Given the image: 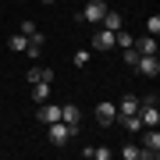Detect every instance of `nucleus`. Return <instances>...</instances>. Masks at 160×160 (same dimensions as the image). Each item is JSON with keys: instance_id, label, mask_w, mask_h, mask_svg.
Masks as SVG:
<instances>
[{"instance_id": "6", "label": "nucleus", "mask_w": 160, "mask_h": 160, "mask_svg": "<svg viewBox=\"0 0 160 160\" xmlns=\"http://www.w3.org/2000/svg\"><path fill=\"white\" fill-rule=\"evenodd\" d=\"M61 121L71 128V135L78 132V125H82V110H78V103H64L61 107Z\"/></svg>"}, {"instance_id": "14", "label": "nucleus", "mask_w": 160, "mask_h": 160, "mask_svg": "<svg viewBox=\"0 0 160 160\" xmlns=\"http://www.w3.org/2000/svg\"><path fill=\"white\" fill-rule=\"evenodd\" d=\"M135 110H139V100H135V96H125V100L118 103V118H125V114H135Z\"/></svg>"}, {"instance_id": "3", "label": "nucleus", "mask_w": 160, "mask_h": 160, "mask_svg": "<svg viewBox=\"0 0 160 160\" xmlns=\"http://www.w3.org/2000/svg\"><path fill=\"white\" fill-rule=\"evenodd\" d=\"M135 71H139V75H146V78H157V75H160V61H157V53H139Z\"/></svg>"}, {"instance_id": "4", "label": "nucleus", "mask_w": 160, "mask_h": 160, "mask_svg": "<svg viewBox=\"0 0 160 160\" xmlns=\"http://www.w3.org/2000/svg\"><path fill=\"white\" fill-rule=\"evenodd\" d=\"M160 157V135H157V128H146V135H142V160H157Z\"/></svg>"}, {"instance_id": "7", "label": "nucleus", "mask_w": 160, "mask_h": 160, "mask_svg": "<svg viewBox=\"0 0 160 160\" xmlns=\"http://www.w3.org/2000/svg\"><path fill=\"white\" fill-rule=\"evenodd\" d=\"M139 121H142V128H157L160 125V107H153V103H139Z\"/></svg>"}, {"instance_id": "13", "label": "nucleus", "mask_w": 160, "mask_h": 160, "mask_svg": "<svg viewBox=\"0 0 160 160\" xmlns=\"http://www.w3.org/2000/svg\"><path fill=\"white\" fill-rule=\"evenodd\" d=\"M82 157H96V160H110V157H114V149H107V146H86V149H82Z\"/></svg>"}, {"instance_id": "23", "label": "nucleus", "mask_w": 160, "mask_h": 160, "mask_svg": "<svg viewBox=\"0 0 160 160\" xmlns=\"http://www.w3.org/2000/svg\"><path fill=\"white\" fill-rule=\"evenodd\" d=\"M139 103H153V107H160V96H157V92H146V96L139 100Z\"/></svg>"}, {"instance_id": "16", "label": "nucleus", "mask_w": 160, "mask_h": 160, "mask_svg": "<svg viewBox=\"0 0 160 160\" xmlns=\"http://www.w3.org/2000/svg\"><path fill=\"white\" fill-rule=\"evenodd\" d=\"M121 157H125V160H142V146H135V142H128L125 149H121Z\"/></svg>"}, {"instance_id": "1", "label": "nucleus", "mask_w": 160, "mask_h": 160, "mask_svg": "<svg viewBox=\"0 0 160 160\" xmlns=\"http://www.w3.org/2000/svg\"><path fill=\"white\" fill-rule=\"evenodd\" d=\"M103 14H107V4H103V0H89V4H86V7L78 11V22L100 25V22H103Z\"/></svg>"}, {"instance_id": "10", "label": "nucleus", "mask_w": 160, "mask_h": 160, "mask_svg": "<svg viewBox=\"0 0 160 160\" xmlns=\"http://www.w3.org/2000/svg\"><path fill=\"white\" fill-rule=\"evenodd\" d=\"M103 29H110V32H118V29H125V22H121V14L118 11H110V7H107V14H103Z\"/></svg>"}, {"instance_id": "8", "label": "nucleus", "mask_w": 160, "mask_h": 160, "mask_svg": "<svg viewBox=\"0 0 160 160\" xmlns=\"http://www.w3.org/2000/svg\"><path fill=\"white\" fill-rule=\"evenodd\" d=\"M36 121H43V125H53V121H61V107L57 103H39V110H36Z\"/></svg>"}, {"instance_id": "20", "label": "nucleus", "mask_w": 160, "mask_h": 160, "mask_svg": "<svg viewBox=\"0 0 160 160\" xmlns=\"http://www.w3.org/2000/svg\"><path fill=\"white\" fill-rule=\"evenodd\" d=\"M89 57H92L89 50H78V53H75L71 61H75V68H86V64H89Z\"/></svg>"}, {"instance_id": "24", "label": "nucleus", "mask_w": 160, "mask_h": 160, "mask_svg": "<svg viewBox=\"0 0 160 160\" xmlns=\"http://www.w3.org/2000/svg\"><path fill=\"white\" fill-rule=\"evenodd\" d=\"M43 4H57V0H43Z\"/></svg>"}, {"instance_id": "19", "label": "nucleus", "mask_w": 160, "mask_h": 160, "mask_svg": "<svg viewBox=\"0 0 160 160\" xmlns=\"http://www.w3.org/2000/svg\"><path fill=\"white\" fill-rule=\"evenodd\" d=\"M146 32H149V36L160 32V14H149V18H146Z\"/></svg>"}, {"instance_id": "11", "label": "nucleus", "mask_w": 160, "mask_h": 160, "mask_svg": "<svg viewBox=\"0 0 160 160\" xmlns=\"http://www.w3.org/2000/svg\"><path fill=\"white\" fill-rule=\"evenodd\" d=\"M32 100H36V107L50 100V82H32Z\"/></svg>"}, {"instance_id": "17", "label": "nucleus", "mask_w": 160, "mask_h": 160, "mask_svg": "<svg viewBox=\"0 0 160 160\" xmlns=\"http://www.w3.org/2000/svg\"><path fill=\"white\" fill-rule=\"evenodd\" d=\"M121 121V125H125L128 132H139V128H142V121H139V114H125V118H118Z\"/></svg>"}, {"instance_id": "21", "label": "nucleus", "mask_w": 160, "mask_h": 160, "mask_svg": "<svg viewBox=\"0 0 160 160\" xmlns=\"http://www.w3.org/2000/svg\"><path fill=\"white\" fill-rule=\"evenodd\" d=\"M29 46V36H11V50H25Z\"/></svg>"}, {"instance_id": "5", "label": "nucleus", "mask_w": 160, "mask_h": 160, "mask_svg": "<svg viewBox=\"0 0 160 160\" xmlns=\"http://www.w3.org/2000/svg\"><path fill=\"white\" fill-rule=\"evenodd\" d=\"M114 121H118V103L100 100V103H96V125H103V128H107V125H114Z\"/></svg>"}, {"instance_id": "18", "label": "nucleus", "mask_w": 160, "mask_h": 160, "mask_svg": "<svg viewBox=\"0 0 160 160\" xmlns=\"http://www.w3.org/2000/svg\"><path fill=\"white\" fill-rule=\"evenodd\" d=\"M22 36H29V39H36V36H39V25H36L32 18H25V22H22Z\"/></svg>"}, {"instance_id": "22", "label": "nucleus", "mask_w": 160, "mask_h": 160, "mask_svg": "<svg viewBox=\"0 0 160 160\" xmlns=\"http://www.w3.org/2000/svg\"><path fill=\"white\" fill-rule=\"evenodd\" d=\"M135 61H139V50H135V46H128V50H125V64H128V68H135Z\"/></svg>"}, {"instance_id": "9", "label": "nucleus", "mask_w": 160, "mask_h": 160, "mask_svg": "<svg viewBox=\"0 0 160 160\" xmlns=\"http://www.w3.org/2000/svg\"><path fill=\"white\" fill-rule=\"evenodd\" d=\"M92 50H96V53L114 50V32H110V29H100L96 36H92Z\"/></svg>"}, {"instance_id": "12", "label": "nucleus", "mask_w": 160, "mask_h": 160, "mask_svg": "<svg viewBox=\"0 0 160 160\" xmlns=\"http://www.w3.org/2000/svg\"><path fill=\"white\" fill-rule=\"evenodd\" d=\"M139 53H157V36H142V39H132Z\"/></svg>"}, {"instance_id": "15", "label": "nucleus", "mask_w": 160, "mask_h": 160, "mask_svg": "<svg viewBox=\"0 0 160 160\" xmlns=\"http://www.w3.org/2000/svg\"><path fill=\"white\" fill-rule=\"evenodd\" d=\"M29 82H53L50 68H29Z\"/></svg>"}, {"instance_id": "2", "label": "nucleus", "mask_w": 160, "mask_h": 160, "mask_svg": "<svg viewBox=\"0 0 160 160\" xmlns=\"http://www.w3.org/2000/svg\"><path fill=\"white\" fill-rule=\"evenodd\" d=\"M46 139H50V146H68L71 128L64 125V121H53V125H46Z\"/></svg>"}]
</instances>
